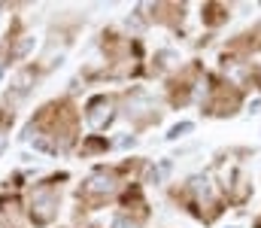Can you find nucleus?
<instances>
[{
	"label": "nucleus",
	"instance_id": "1",
	"mask_svg": "<svg viewBox=\"0 0 261 228\" xmlns=\"http://www.w3.org/2000/svg\"><path fill=\"white\" fill-rule=\"evenodd\" d=\"M0 149H3V131H0Z\"/></svg>",
	"mask_w": 261,
	"mask_h": 228
}]
</instances>
